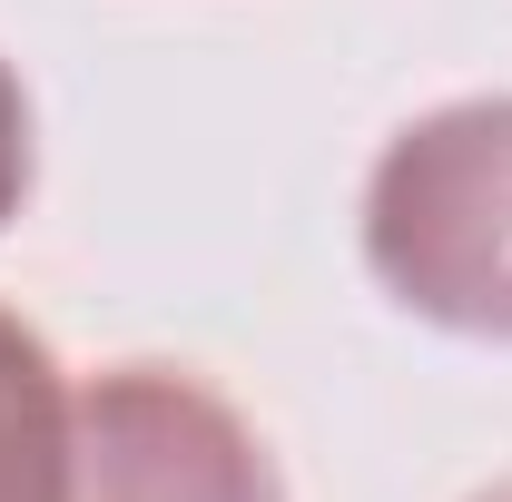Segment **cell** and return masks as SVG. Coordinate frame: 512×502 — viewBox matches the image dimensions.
Masks as SVG:
<instances>
[{
    "instance_id": "1",
    "label": "cell",
    "mask_w": 512,
    "mask_h": 502,
    "mask_svg": "<svg viewBox=\"0 0 512 502\" xmlns=\"http://www.w3.org/2000/svg\"><path fill=\"white\" fill-rule=\"evenodd\" d=\"M365 266L404 315L512 345V99H453L384 138Z\"/></svg>"
},
{
    "instance_id": "2",
    "label": "cell",
    "mask_w": 512,
    "mask_h": 502,
    "mask_svg": "<svg viewBox=\"0 0 512 502\" xmlns=\"http://www.w3.org/2000/svg\"><path fill=\"white\" fill-rule=\"evenodd\" d=\"M69 502H286L266 443L178 365H109L69 404Z\"/></svg>"
},
{
    "instance_id": "3",
    "label": "cell",
    "mask_w": 512,
    "mask_h": 502,
    "mask_svg": "<svg viewBox=\"0 0 512 502\" xmlns=\"http://www.w3.org/2000/svg\"><path fill=\"white\" fill-rule=\"evenodd\" d=\"M69 404L60 355L0 315V502H69Z\"/></svg>"
},
{
    "instance_id": "4",
    "label": "cell",
    "mask_w": 512,
    "mask_h": 502,
    "mask_svg": "<svg viewBox=\"0 0 512 502\" xmlns=\"http://www.w3.org/2000/svg\"><path fill=\"white\" fill-rule=\"evenodd\" d=\"M20 197H30V89L0 60V227L20 217Z\"/></svg>"
},
{
    "instance_id": "5",
    "label": "cell",
    "mask_w": 512,
    "mask_h": 502,
    "mask_svg": "<svg viewBox=\"0 0 512 502\" xmlns=\"http://www.w3.org/2000/svg\"><path fill=\"white\" fill-rule=\"evenodd\" d=\"M473 502H512V473H503V483H483V493H473Z\"/></svg>"
}]
</instances>
